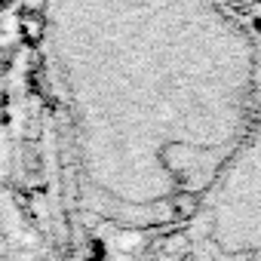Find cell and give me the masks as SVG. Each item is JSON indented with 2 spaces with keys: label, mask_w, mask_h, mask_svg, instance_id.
I'll return each mask as SVG.
<instances>
[{
  "label": "cell",
  "mask_w": 261,
  "mask_h": 261,
  "mask_svg": "<svg viewBox=\"0 0 261 261\" xmlns=\"http://www.w3.org/2000/svg\"><path fill=\"white\" fill-rule=\"evenodd\" d=\"M181 243L185 261H261V136L237 145Z\"/></svg>",
  "instance_id": "obj_1"
},
{
  "label": "cell",
  "mask_w": 261,
  "mask_h": 261,
  "mask_svg": "<svg viewBox=\"0 0 261 261\" xmlns=\"http://www.w3.org/2000/svg\"><path fill=\"white\" fill-rule=\"evenodd\" d=\"M249 4H258V0H249Z\"/></svg>",
  "instance_id": "obj_2"
}]
</instances>
